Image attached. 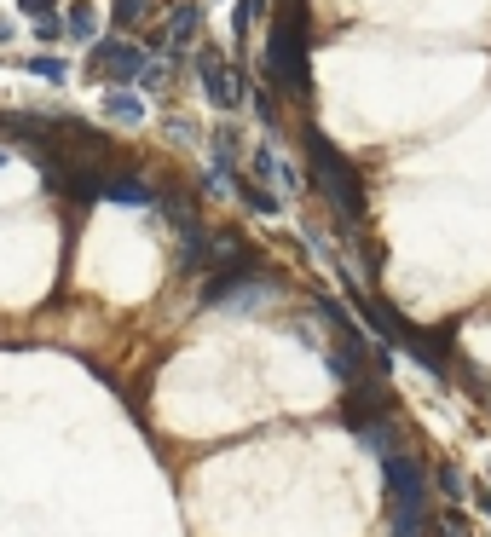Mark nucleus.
Segmentation results:
<instances>
[{
    "label": "nucleus",
    "instance_id": "obj_1",
    "mask_svg": "<svg viewBox=\"0 0 491 537\" xmlns=\"http://www.w3.org/2000/svg\"><path fill=\"white\" fill-rule=\"evenodd\" d=\"M266 82H278L283 93L307 99L312 75H307V0H283V12L266 29Z\"/></svg>",
    "mask_w": 491,
    "mask_h": 537
},
{
    "label": "nucleus",
    "instance_id": "obj_2",
    "mask_svg": "<svg viewBox=\"0 0 491 537\" xmlns=\"http://www.w3.org/2000/svg\"><path fill=\"white\" fill-rule=\"evenodd\" d=\"M307 162H312V180H319V191L336 202V214L358 226V220H364V180H358V168L347 162V156L329 145L319 128H307Z\"/></svg>",
    "mask_w": 491,
    "mask_h": 537
},
{
    "label": "nucleus",
    "instance_id": "obj_3",
    "mask_svg": "<svg viewBox=\"0 0 491 537\" xmlns=\"http://www.w3.org/2000/svg\"><path fill=\"white\" fill-rule=\"evenodd\" d=\"M197 75H202V93H209L214 110H237V104H243V82H237L231 58L220 53V46H202V53H197Z\"/></svg>",
    "mask_w": 491,
    "mask_h": 537
},
{
    "label": "nucleus",
    "instance_id": "obj_4",
    "mask_svg": "<svg viewBox=\"0 0 491 537\" xmlns=\"http://www.w3.org/2000/svg\"><path fill=\"white\" fill-rule=\"evenodd\" d=\"M382 474H388L393 509H417V514H427V474H422L417 456H382Z\"/></svg>",
    "mask_w": 491,
    "mask_h": 537
},
{
    "label": "nucleus",
    "instance_id": "obj_5",
    "mask_svg": "<svg viewBox=\"0 0 491 537\" xmlns=\"http://www.w3.org/2000/svg\"><path fill=\"white\" fill-rule=\"evenodd\" d=\"M151 64V53H139V46H128V41H99L87 53V70L93 75H104V82H139V70Z\"/></svg>",
    "mask_w": 491,
    "mask_h": 537
},
{
    "label": "nucleus",
    "instance_id": "obj_6",
    "mask_svg": "<svg viewBox=\"0 0 491 537\" xmlns=\"http://www.w3.org/2000/svg\"><path fill=\"white\" fill-rule=\"evenodd\" d=\"M53 139H64V145H53V156L64 151L70 162H87V168H104V162H110V139L93 133V128H82V122H58Z\"/></svg>",
    "mask_w": 491,
    "mask_h": 537
},
{
    "label": "nucleus",
    "instance_id": "obj_7",
    "mask_svg": "<svg viewBox=\"0 0 491 537\" xmlns=\"http://www.w3.org/2000/svg\"><path fill=\"white\" fill-rule=\"evenodd\" d=\"M197 24H202V0H168V41H173V53H185V41L197 35Z\"/></svg>",
    "mask_w": 491,
    "mask_h": 537
},
{
    "label": "nucleus",
    "instance_id": "obj_8",
    "mask_svg": "<svg viewBox=\"0 0 491 537\" xmlns=\"http://www.w3.org/2000/svg\"><path fill=\"white\" fill-rule=\"evenodd\" d=\"M104 197H110V202H139V209L156 202V191L139 180V173H116V180H104Z\"/></svg>",
    "mask_w": 491,
    "mask_h": 537
},
{
    "label": "nucleus",
    "instance_id": "obj_9",
    "mask_svg": "<svg viewBox=\"0 0 491 537\" xmlns=\"http://www.w3.org/2000/svg\"><path fill=\"white\" fill-rule=\"evenodd\" d=\"M104 110H110V122H128V128H133V122H145V99H139V93H128V87L110 93Z\"/></svg>",
    "mask_w": 491,
    "mask_h": 537
},
{
    "label": "nucleus",
    "instance_id": "obj_10",
    "mask_svg": "<svg viewBox=\"0 0 491 537\" xmlns=\"http://www.w3.org/2000/svg\"><path fill=\"white\" fill-rule=\"evenodd\" d=\"M231 191L243 197V202H249V209H255V214H278V197L266 191L260 180H243V173H231Z\"/></svg>",
    "mask_w": 491,
    "mask_h": 537
},
{
    "label": "nucleus",
    "instance_id": "obj_11",
    "mask_svg": "<svg viewBox=\"0 0 491 537\" xmlns=\"http://www.w3.org/2000/svg\"><path fill=\"white\" fill-rule=\"evenodd\" d=\"M237 156H243V139H237V128H214V168L237 173Z\"/></svg>",
    "mask_w": 491,
    "mask_h": 537
},
{
    "label": "nucleus",
    "instance_id": "obj_12",
    "mask_svg": "<svg viewBox=\"0 0 491 537\" xmlns=\"http://www.w3.org/2000/svg\"><path fill=\"white\" fill-rule=\"evenodd\" d=\"M145 18H151V0H116V12H110V24H116V29H133Z\"/></svg>",
    "mask_w": 491,
    "mask_h": 537
},
{
    "label": "nucleus",
    "instance_id": "obj_13",
    "mask_svg": "<svg viewBox=\"0 0 491 537\" xmlns=\"http://www.w3.org/2000/svg\"><path fill=\"white\" fill-rule=\"evenodd\" d=\"M93 29H99V24H93V6H82V0H75V6H70V18H64V35L93 41Z\"/></svg>",
    "mask_w": 491,
    "mask_h": 537
},
{
    "label": "nucleus",
    "instance_id": "obj_14",
    "mask_svg": "<svg viewBox=\"0 0 491 537\" xmlns=\"http://www.w3.org/2000/svg\"><path fill=\"white\" fill-rule=\"evenodd\" d=\"M434 537H468V520H463V509H446V514H439Z\"/></svg>",
    "mask_w": 491,
    "mask_h": 537
},
{
    "label": "nucleus",
    "instance_id": "obj_15",
    "mask_svg": "<svg viewBox=\"0 0 491 537\" xmlns=\"http://www.w3.org/2000/svg\"><path fill=\"white\" fill-rule=\"evenodd\" d=\"M29 70L46 75V82H64V58H29Z\"/></svg>",
    "mask_w": 491,
    "mask_h": 537
},
{
    "label": "nucleus",
    "instance_id": "obj_16",
    "mask_svg": "<svg viewBox=\"0 0 491 537\" xmlns=\"http://www.w3.org/2000/svg\"><path fill=\"white\" fill-rule=\"evenodd\" d=\"M434 480H439V492H446V497H463V474H457V468H434Z\"/></svg>",
    "mask_w": 491,
    "mask_h": 537
},
{
    "label": "nucleus",
    "instance_id": "obj_17",
    "mask_svg": "<svg viewBox=\"0 0 491 537\" xmlns=\"http://www.w3.org/2000/svg\"><path fill=\"white\" fill-rule=\"evenodd\" d=\"M35 35H41V41H58V35H64V18H53V12L35 18Z\"/></svg>",
    "mask_w": 491,
    "mask_h": 537
},
{
    "label": "nucleus",
    "instance_id": "obj_18",
    "mask_svg": "<svg viewBox=\"0 0 491 537\" xmlns=\"http://www.w3.org/2000/svg\"><path fill=\"white\" fill-rule=\"evenodd\" d=\"M255 110H260V122H266V128H278V104L266 99V93H255Z\"/></svg>",
    "mask_w": 491,
    "mask_h": 537
},
{
    "label": "nucleus",
    "instance_id": "obj_19",
    "mask_svg": "<svg viewBox=\"0 0 491 537\" xmlns=\"http://www.w3.org/2000/svg\"><path fill=\"white\" fill-rule=\"evenodd\" d=\"M18 6H24V18H46V12H53L58 0H18Z\"/></svg>",
    "mask_w": 491,
    "mask_h": 537
},
{
    "label": "nucleus",
    "instance_id": "obj_20",
    "mask_svg": "<svg viewBox=\"0 0 491 537\" xmlns=\"http://www.w3.org/2000/svg\"><path fill=\"white\" fill-rule=\"evenodd\" d=\"M480 509H486V514H491V492H480Z\"/></svg>",
    "mask_w": 491,
    "mask_h": 537
},
{
    "label": "nucleus",
    "instance_id": "obj_21",
    "mask_svg": "<svg viewBox=\"0 0 491 537\" xmlns=\"http://www.w3.org/2000/svg\"><path fill=\"white\" fill-rule=\"evenodd\" d=\"M0 162H6V151H0Z\"/></svg>",
    "mask_w": 491,
    "mask_h": 537
}]
</instances>
